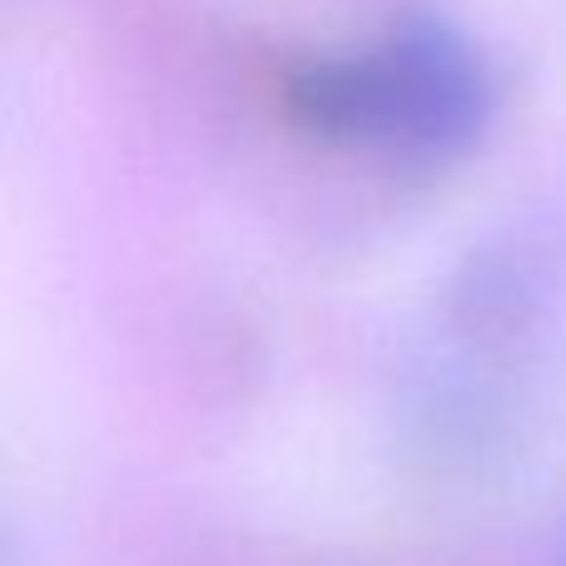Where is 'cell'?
Segmentation results:
<instances>
[{"mask_svg": "<svg viewBox=\"0 0 566 566\" xmlns=\"http://www.w3.org/2000/svg\"><path fill=\"white\" fill-rule=\"evenodd\" d=\"M566 343V214L527 205L462 249L408 353L402 418L438 452H482L532 412Z\"/></svg>", "mask_w": 566, "mask_h": 566, "instance_id": "6da1fadb", "label": "cell"}, {"mask_svg": "<svg viewBox=\"0 0 566 566\" xmlns=\"http://www.w3.org/2000/svg\"><path fill=\"white\" fill-rule=\"evenodd\" d=\"M497 99L488 50L438 10H408L368 45L313 55L283 80V105L303 135L412 165L482 145Z\"/></svg>", "mask_w": 566, "mask_h": 566, "instance_id": "7a4b0ae2", "label": "cell"}]
</instances>
